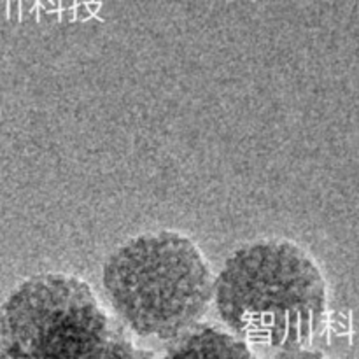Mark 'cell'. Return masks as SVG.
I'll use <instances>...</instances> for the list:
<instances>
[{
    "label": "cell",
    "instance_id": "obj_7",
    "mask_svg": "<svg viewBox=\"0 0 359 359\" xmlns=\"http://www.w3.org/2000/svg\"><path fill=\"white\" fill-rule=\"evenodd\" d=\"M0 359H13L9 356V353L6 351V347H4V344L0 342Z\"/></svg>",
    "mask_w": 359,
    "mask_h": 359
},
{
    "label": "cell",
    "instance_id": "obj_4",
    "mask_svg": "<svg viewBox=\"0 0 359 359\" xmlns=\"http://www.w3.org/2000/svg\"><path fill=\"white\" fill-rule=\"evenodd\" d=\"M163 359H256L251 346L226 328L198 323L170 340Z\"/></svg>",
    "mask_w": 359,
    "mask_h": 359
},
{
    "label": "cell",
    "instance_id": "obj_3",
    "mask_svg": "<svg viewBox=\"0 0 359 359\" xmlns=\"http://www.w3.org/2000/svg\"><path fill=\"white\" fill-rule=\"evenodd\" d=\"M121 330L70 273L28 277L0 305V342L13 359H105Z\"/></svg>",
    "mask_w": 359,
    "mask_h": 359
},
{
    "label": "cell",
    "instance_id": "obj_2",
    "mask_svg": "<svg viewBox=\"0 0 359 359\" xmlns=\"http://www.w3.org/2000/svg\"><path fill=\"white\" fill-rule=\"evenodd\" d=\"M214 279L202 249L174 230L128 238L102 269V286L118 321L133 335L168 342L207 314Z\"/></svg>",
    "mask_w": 359,
    "mask_h": 359
},
{
    "label": "cell",
    "instance_id": "obj_6",
    "mask_svg": "<svg viewBox=\"0 0 359 359\" xmlns=\"http://www.w3.org/2000/svg\"><path fill=\"white\" fill-rule=\"evenodd\" d=\"M133 359H158V356L154 353H151V351L140 349V347H137L135 358H133Z\"/></svg>",
    "mask_w": 359,
    "mask_h": 359
},
{
    "label": "cell",
    "instance_id": "obj_1",
    "mask_svg": "<svg viewBox=\"0 0 359 359\" xmlns=\"http://www.w3.org/2000/svg\"><path fill=\"white\" fill-rule=\"evenodd\" d=\"M228 332L277 351L302 349L323 328L328 284L314 258L287 238H259L231 252L214 279Z\"/></svg>",
    "mask_w": 359,
    "mask_h": 359
},
{
    "label": "cell",
    "instance_id": "obj_5",
    "mask_svg": "<svg viewBox=\"0 0 359 359\" xmlns=\"http://www.w3.org/2000/svg\"><path fill=\"white\" fill-rule=\"evenodd\" d=\"M270 359H333L326 356L321 351H312L307 347H302V349H290V351H277V354H273Z\"/></svg>",
    "mask_w": 359,
    "mask_h": 359
}]
</instances>
